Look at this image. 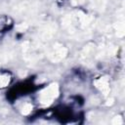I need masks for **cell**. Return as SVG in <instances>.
Masks as SVG:
<instances>
[{"instance_id": "7a4b0ae2", "label": "cell", "mask_w": 125, "mask_h": 125, "mask_svg": "<svg viewBox=\"0 0 125 125\" xmlns=\"http://www.w3.org/2000/svg\"><path fill=\"white\" fill-rule=\"evenodd\" d=\"M14 26V21L11 17L6 15L0 16V39L9 32Z\"/></svg>"}, {"instance_id": "3957f363", "label": "cell", "mask_w": 125, "mask_h": 125, "mask_svg": "<svg viewBox=\"0 0 125 125\" xmlns=\"http://www.w3.org/2000/svg\"><path fill=\"white\" fill-rule=\"evenodd\" d=\"M13 82V74L7 69H0V90L8 88Z\"/></svg>"}, {"instance_id": "6da1fadb", "label": "cell", "mask_w": 125, "mask_h": 125, "mask_svg": "<svg viewBox=\"0 0 125 125\" xmlns=\"http://www.w3.org/2000/svg\"><path fill=\"white\" fill-rule=\"evenodd\" d=\"M36 89H37V85L34 84L33 80L27 79L25 81L20 82L17 85L13 86L7 94V98L11 102H14V101H16L21 97H24L26 95L31 94Z\"/></svg>"}]
</instances>
